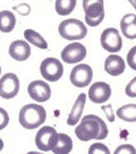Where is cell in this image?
I'll return each instance as SVG.
<instances>
[{
	"mask_svg": "<svg viewBox=\"0 0 136 154\" xmlns=\"http://www.w3.org/2000/svg\"><path fill=\"white\" fill-rule=\"evenodd\" d=\"M116 116L125 122H136V103H130L119 108Z\"/></svg>",
	"mask_w": 136,
	"mask_h": 154,
	"instance_id": "obj_19",
	"label": "cell"
},
{
	"mask_svg": "<svg viewBox=\"0 0 136 154\" xmlns=\"http://www.w3.org/2000/svg\"><path fill=\"white\" fill-rule=\"evenodd\" d=\"M58 33L65 40L78 41L85 38L88 30L85 23L77 19H66L62 21L58 26Z\"/></svg>",
	"mask_w": 136,
	"mask_h": 154,
	"instance_id": "obj_3",
	"label": "cell"
},
{
	"mask_svg": "<svg viewBox=\"0 0 136 154\" xmlns=\"http://www.w3.org/2000/svg\"><path fill=\"white\" fill-rule=\"evenodd\" d=\"M75 134L82 142L90 140H103L108 137L109 129L105 122L100 117L95 115H87L81 119L80 123L76 127Z\"/></svg>",
	"mask_w": 136,
	"mask_h": 154,
	"instance_id": "obj_1",
	"label": "cell"
},
{
	"mask_svg": "<svg viewBox=\"0 0 136 154\" xmlns=\"http://www.w3.org/2000/svg\"><path fill=\"white\" fill-rule=\"evenodd\" d=\"M92 76V68L88 64H78L71 69L70 82L77 88H83L91 83Z\"/></svg>",
	"mask_w": 136,
	"mask_h": 154,
	"instance_id": "obj_9",
	"label": "cell"
},
{
	"mask_svg": "<svg viewBox=\"0 0 136 154\" xmlns=\"http://www.w3.org/2000/svg\"><path fill=\"white\" fill-rule=\"evenodd\" d=\"M114 154H136V150L133 145L131 144H122L117 146L114 151Z\"/></svg>",
	"mask_w": 136,
	"mask_h": 154,
	"instance_id": "obj_23",
	"label": "cell"
},
{
	"mask_svg": "<svg viewBox=\"0 0 136 154\" xmlns=\"http://www.w3.org/2000/svg\"><path fill=\"white\" fill-rule=\"evenodd\" d=\"M29 96L38 103H45L52 96L51 87L43 80H33L29 84L28 87Z\"/></svg>",
	"mask_w": 136,
	"mask_h": 154,
	"instance_id": "obj_11",
	"label": "cell"
},
{
	"mask_svg": "<svg viewBox=\"0 0 136 154\" xmlns=\"http://www.w3.org/2000/svg\"><path fill=\"white\" fill-rule=\"evenodd\" d=\"M89 154H110V150L102 143H95L89 148Z\"/></svg>",
	"mask_w": 136,
	"mask_h": 154,
	"instance_id": "obj_22",
	"label": "cell"
},
{
	"mask_svg": "<svg viewBox=\"0 0 136 154\" xmlns=\"http://www.w3.org/2000/svg\"><path fill=\"white\" fill-rule=\"evenodd\" d=\"M104 71L111 76H120L125 71V62L116 54H111L105 58Z\"/></svg>",
	"mask_w": 136,
	"mask_h": 154,
	"instance_id": "obj_14",
	"label": "cell"
},
{
	"mask_svg": "<svg viewBox=\"0 0 136 154\" xmlns=\"http://www.w3.org/2000/svg\"><path fill=\"white\" fill-rule=\"evenodd\" d=\"M86 23L89 26H98L104 19L103 0H82Z\"/></svg>",
	"mask_w": 136,
	"mask_h": 154,
	"instance_id": "obj_4",
	"label": "cell"
},
{
	"mask_svg": "<svg viewBox=\"0 0 136 154\" xmlns=\"http://www.w3.org/2000/svg\"><path fill=\"white\" fill-rule=\"evenodd\" d=\"M121 31L126 38H136V14L127 13L121 19Z\"/></svg>",
	"mask_w": 136,
	"mask_h": 154,
	"instance_id": "obj_15",
	"label": "cell"
},
{
	"mask_svg": "<svg viewBox=\"0 0 136 154\" xmlns=\"http://www.w3.org/2000/svg\"><path fill=\"white\" fill-rule=\"evenodd\" d=\"M20 89V80L16 74L7 73L0 78V97L11 99L16 97Z\"/></svg>",
	"mask_w": 136,
	"mask_h": 154,
	"instance_id": "obj_8",
	"label": "cell"
},
{
	"mask_svg": "<svg viewBox=\"0 0 136 154\" xmlns=\"http://www.w3.org/2000/svg\"><path fill=\"white\" fill-rule=\"evenodd\" d=\"M16 16L11 11L3 10L0 12V31L3 33H9L13 31L16 26Z\"/></svg>",
	"mask_w": 136,
	"mask_h": 154,
	"instance_id": "obj_17",
	"label": "cell"
},
{
	"mask_svg": "<svg viewBox=\"0 0 136 154\" xmlns=\"http://www.w3.org/2000/svg\"><path fill=\"white\" fill-rule=\"evenodd\" d=\"M86 97H87L86 94H80L79 96L77 97L76 101L73 106V109H71L69 116H68V119H67V123L69 125H76L79 122L86 105Z\"/></svg>",
	"mask_w": 136,
	"mask_h": 154,
	"instance_id": "obj_16",
	"label": "cell"
},
{
	"mask_svg": "<svg viewBox=\"0 0 136 154\" xmlns=\"http://www.w3.org/2000/svg\"><path fill=\"white\" fill-rule=\"evenodd\" d=\"M60 56H62L63 62H65L67 64H75V63H78V62L85 60L87 56V48L81 43L74 42L64 48Z\"/></svg>",
	"mask_w": 136,
	"mask_h": 154,
	"instance_id": "obj_10",
	"label": "cell"
},
{
	"mask_svg": "<svg viewBox=\"0 0 136 154\" xmlns=\"http://www.w3.org/2000/svg\"><path fill=\"white\" fill-rule=\"evenodd\" d=\"M24 38H26V40L30 44L35 45V46L38 48L46 50V48H48L47 42L45 41L44 38H43L41 34H38L36 31H34V30H31V29L26 30V31H24Z\"/></svg>",
	"mask_w": 136,
	"mask_h": 154,
	"instance_id": "obj_20",
	"label": "cell"
},
{
	"mask_svg": "<svg viewBox=\"0 0 136 154\" xmlns=\"http://www.w3.org/2000/svg\"><path fill=\"white\" fill-rule=\"evenodd\" d=\"M77 0H56L55 10L59 16H68L76 8Z\"/></svg>",
	"mask_w": 136,
	"mask_h": 154,
	"instance_id": "obj_21",
	"label": "cell"
},
{
	"mask_svg": "<svg viewBox=\"0 0 136 154\" xmlns=\"http://www.w3.org/2000/svg\"><path fill=\"white\" fill-rule=\"evenodd\" d=\"M10 56L18 62L26 61L31 55V46L29 43L22 40H17L12 42L9 48Z\"/></svg>",
	"mask_w": 136,
	"mask_h": 154,
	"instance_id": "obj_13",
	"label": "cell"
},
{
	"mask_svg": "<svg viewBox=\"0 0 136 154\" xmlns=\"http://www.w3.org/2000/svg\"><path fill=\"white\" fill-rule=\"evenodd\" d=\"M126 62L128 66H130L132 69L136 71V46L132 48L127 53V57H126Z\"/></svg>",
	"mask_w": 136,
	"mask_h": 154,
	"instance_id": "obj_24",
	"label": "cell"
},
{
	"mask_svg": "<svg viewBox=\"0 0 136 154\" xmlns=\"http://www.w3.org/2000/svg\"><path fill=\"white\" fill-rule=\"evenodd\" d=\"M40 73L44 79L54 83L63 77V64L55 57L45 58L40 65Z\"/></svg>",
	"mask_w": 136,
	"mask_h": 154,
	"instance_id": "obj_6",
	"label": "cell"
},
{
	"mask_svg": "<svg viewBox=\"0 0 136 154\" xmlns=\"http://www.w3.org/2000/svg\"><path fill=\"white\" fill-rule=\"evenodd\" d=\"M101 109L105 112L107 118H108L109 121L114 122V120H115V116H114L113 110H112V106H111V105H108V106H102Z\"/></svg>",
	"mask_w": 136,
	"mask_h": 154,
	"instance_id": "obj_27",
	"label": "cell"
},
{
	"mask_svg": "<svg viewBox=\"0 0 136 154\" xmlns=\"http://www.w3.org/2000/svg\"><path fill=\"white\" fill-rule=\"evenodd\" d=\"M125 94L131 98H136V76L125 87Z\"/></svg>",
	"mask_w": 136,
	"mask_h": 154,
	"instance_id": "obj_25",
	"label": "cell"
},
{
	"mask_svg": "<svg viewBox=\"0 0 136 154\" xmlns=\"http://www.w3.org/2000/svg\"><path fill=\"white\" fill-rule=\"evenodd\" d=\"M128 2H130L131 5H132V6H133V8H134V9L136 10V0H128Z\"/></svg>",
	"mask_w": 136,
	"mask_h": 154,
	"instance_id": "obj_28",
	"label": "cell"
},
{
	"mask_svg": "<svg viewBox=\"0 0 136 154\" xmlns=\"http://www.w3.org/2000/svg\"><path fill=\"white\" fill-rule=\"evenodd\" d=\"M112 90L109 84L103 82H97L89 88L88 97L92 103H103L110 99Z\"/></svg>",
	"mask_w": 136,
	"mask_h": 154,
	"instance_id": "obj_12",
	"label": "cell"
},
{
	"mask_svg": "<svg viewBox=\"0 0 136 154\" xmlns=\"http://www.w3.org/2000/svg\"><path fill=\"white\" fill-rule=\"evenodd\" d=\"M101 46L109 53H117L122 48V38L119 30L115 28H108L101 33Z\"/></svg>",
	"mask_w": 136,
	"mask_h": 154,
	"instance_id": "obj_7",
	"label": "cell"
},
{
	"mask_svg": "<svg viewBox=\"0 0 136 154\" xmlns=\"http://www.w3.org/2000/svg\"><path fill=\"white\" fill-rule=\"evenodd\" d=\"M73 150V140L65 133H58V140L52 151L55 154H67Z\"/></svg>",
	"mask_w": 136,
	"mask_h": 154,
	"instance_id": "obj_18",
	"label": "cell"
},
{
	"mask_svg": "<svg viewBox=\"0 0 136 154\" xmlns=\"http://www.w3.org/2000/svg\"><path fill=\"white\" fill-rule=\"evenodd\" d=\"M0 74H1V67H0Z\"/></svg>",
	"mask_w": 136,
	"mask_h": 154,
	"instance_id": "obj_30",
	"label": "cell"
},
{
	"mask_svg": "<svg viewBox=\"0 0 136 154\" xmlns=\"http://www.w3.org/2000/svg\"><path fill=\"white\" fill-rule=\"evenodd\" d=\"M58 140V132L53 127H42L35 137V144L38 150L44 152L52 151Z\"/></svg>",
	"mask_w": 136,
	"mask_h": 154,
	"instance_id": "obj_5",
	"label": "cell"
},
{
	"mask_svg": "<svg viewBox=\"0 0 136 154\" xmlns=\"http://www.w3.org/2000/svg\"><path fill=\"white\" fill-rule=\"evenodd\" d=\"M46 120V110L43 106L29 103L22 107L19 113V122L23 128L32 130L36 129Z\"/></svg>",
	"mask_w": 136,
	"mask_h": 154,
	"instance_id": "obj_2",
	"label": "cell"
},
{
	"mask_svg": "<svg viewBox=\"0 0 136 154\" xmlns=\"http://www.w3.org/2000/svg\"><path fill=\"white\" fill-rule=\"evenodd\" d=\"M3 145H5V144H3V141L0 139V152H1V150L3 149Z\"/></svg>",
	"mask_w": 136,
	"mask_h": 154,
	"instance_id": "obj_29",
	"label": "cell"
},
{
	"mask_svg": "<svg viewBox=\"0 0 136 154\" xmlns=\"http://www.w3.org/2000/svg\"><path fill=\"white\" fill-rule=\"evenodd\" d=\"M9 115L7 112V110L0 107V131L6 128L9 123Z\"/></svg>",
	"mask_w": 136,
	"mask_h": 154,
	"instance_id": "obj_26",
	"label": "cell"
}]
</instances>
